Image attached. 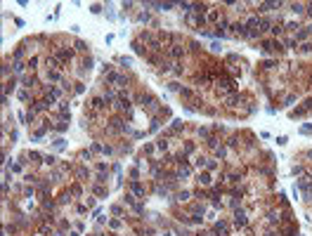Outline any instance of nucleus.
Returning <instances> with one entry per match:
<instances>
[{
    "instance_id": "nucleus-23",
    "label": "nucleus",
    "mask_w": 312,
    "mask_h": 236,
    "mask_svg": "<svg viewBox=\"0 0 312 236\" xmlns=\"http://www.w3.org/2000/svg\"><path fill=\"white\" fill-rule=\"evenodd\" d=\"M156 147H159V149H168V142H166V139H159V144H156Z\"/></svg>"
},
{
    "instance_id": "nucleus-8",
    "label": "nucleus",
    "mask_w": 312,
    "mask_h": 236,
    "mask_svg": "<svg viewBox=\"0 0 312 236\" xmlns=\"http://www.w3.org/2000/svg\"><path fill=\"white\" fill-rule=\"evenodd\" d=\"M199 184H211V175H199Z\"/></svg>"
},
{
    "instance_id": "nucleus-10",
    "label": "nucleus",
    "mask_w": 312,
    "mask_h": 236,
    "mask_svg": "<svg viewBox=\"0 0 312 236\" xmlns=\"http://www.w3.org/2000/svg\"><path fill=\"white\" fill-rule=\"evenodd\" d=\"M12 69H14V73H21V71H24L26 66H24L21 62H14V66H12Z\"/></svg>"
},
{
    "instance_id": "nucleus-37",
    "label": "nucleus",
    "mask_w": 312,
    "mask_h": 236,
    "mask_svg": "<svg viewBox=\"0 0 312 236\" xmlns=\"http://www.w3.org/2000/svg\"><path fill=\"white\" fill-rule=\"evenodd\" d=\"M211 50H213V52H220L222 47H220V43H213V45H211Z\"/></svg>"
},
{
    "instance_id": "nucleus-28",
    "label": "nucleus",
    "mask_w": 312,
    "mask_h": 236,
    "mask_svg": "<svg viewBox=\"0 0 312 236\" xmlns=\"http://www.w3.org/2000/svg\"><path fill=\"white\" fill-rule=\"evenodd\" d=\"M206 165H208V170H215V168H218V163H215V161H208Z\"/></svg>"
},
{
    "instance_id": "nucleus-13",
    "label": "nucleus",
    "mask_w": 312,
    "mask_h": 236,
    "mask_svg": "<svg viewBox=\"0 0 312 236\" xmlns=\"http://www.w3.org/2000/svg\"><path fill=\"white\" fill-rule=\"evenodd\" d=\"M175 7V3H161V12H166V10H173Z\"/></svg>"
},
{
    "instance_id": "nucleus-21",
    "label": "nucleus",
    "mask_w": 312,
    "mask_h": 236,
    "mask_svg": "<svg viewBox=\"0 0 312 236\" xmlns=\"http://www.w3.org/2000/svg\"><path fill=\"white\" fill-rule=\"evenodd\" d=\"M114 99H116L114 92H107V95H104V102H114Z\"/></svg>"
},
{
    "instance_id": "nucleus-25",
    "label": "nucleus",
    "mask_w": 312,
    "mask_h": 236,
    "mask_svg": "<svg viewBox=\"0 0 312 236\" xmlns=\"http://www.w3.org/2000/svg\"><path fill=\"white\" fill-rule=\"evenodd\" d=\"M270 31H272V33H274V35H279V33H281V31H284V28H281V26H272V28H270Z\"/></svg>"
},
{
    "instance_id": "nucleus-2",
    "label": "nucleus",
    "mask_w": 312,
    "mask_h": 236,
    "mask_svg": "<svg viewBox=\"0 0 312 236\" xmlns=\"http://www.w3.org/2000/svg\"><path fill=\"white\" fill-rule=\"evenodd\" d=\"M234 224H236V227H246V215H244V210H236V212H234Z\"/></svg>"
},
{
    "instance_id": "nucleus-19",
    "label": "nucleus",
    "mask_w": 312,
    "mask_h": 236,
    "mask_svg": "<svg viewBox=\"0 0 312 236\" xmlns=\"http://www.w3.org/2000/svg\"><path fill=\"white\" fill-rule=\"evenodd\" d=\"M180 7H182L184 12H192V7H194V5H189V3H180Z\"/></svg>"
},
{
    "instance_id": "nucleus-6",
    "label": "nucleus",
    "mask_w": 312,
    "mask_h": 236,
    "mask_svg": "<svg viewBox=\"0 0 312 236\" xmlns=\"http://www.w3.org/2000/svg\"><path fill=\"white\" fill-rule=\"evenodd\" d=\"M17 87V78H12V80H7V85H5V97H7V92H12V90Z\"/></svg>"
},
{
    "instance_id": "nucleus-35",
    "label": "nucleus",
    "mask_w": 312,
    "mask_h": 236,
    "mask_svg": "<svg viewBox=\"0 0 312 236\" xmlns=\"http://www.w3.org/2000/svg\"><path fill=\"white\" fill-rule=\"evenodd\" d=\"M83 66H85V69H92V59L88 57V59H85V62H83Z\"/></svg>"
},
{
    "instance_id": "nucleus-18",
    "label": "nucleus",
    "mask_w": 312,
    "mask_h": 236,
    "mask_svg": "<svg viewBox=\"0 0 312 236\" xmlns=\"http://www.w3.org/2000/svg\"><path fill=\"white\" fill-rule=\"evenodd\" d=\"M28 158H33V161H40V158H43V156H40V154H38V151H31V154H28Z\"/></svg>"
},
{
    "instance_id": "nucleus-3",
    "label": "nucleus",
    "mask_w": 312,
    "mask_h": 236,
    "mask_svg": "<svg viewBox=\"0 0 312 236\" xmlns=\"http://www.w3.org/2000/svg\"><path fill=\"white\" fill-rule=\"evenodd\" d=\"M170 54H173L175 59H180L182 54H184V47H182V45H173V47H170Z\"/></svg>"
},
{
    "instance_id": "nucleus-16",
    "label": "nucleus",
    "mask_w": 312,
    "mask_h": 236,
    "mask_svg": "<svg viewBox=\"0 0 312 236\" xmlns=\"http://www.w3.org/2000/svg\"><path fill=\"white\" fill-rule=\"evenodd\" d=\"M47 78H50V80H59V73H57V71H50Z\"/></svg>"
},
{
    "instance_id": "nucleus-26",
    "label": "nucleus",
    "mask_w": 312,
    "mask_h": 236,
    "mask_svg": "<svg viewBox=\"0 0 312 236\" xmlns=\"http://www.w3.org/2000/svg\"><path fill=\"white\" fill-rule=\"evenodd\" d=\"M19 99H21V102H26V99H28V92H26V90H21V92H19Z\"/></svg>"
},
{
    "instance_id": "nucleus-30",
    "label": "nucleus",
    "mask_w": 312,
    "mask_h": 236,
    "mask_svg": "<svg viewBox=\"0 0 312 236\" xmlns=\"http://www.w3.org/2000/svg\"><path fill=\"white\" fill-rule=\"evenodd\" d=\"M236 99H239V97H236V95H232V97L227 99V104H229V106H234V104H236Z\"/></svg>"
},
{
    "instance_id": "nucleus-20",
    "label": "nucleus",
    "mask_w": 312,
    "mask_h": 236,
    "mask_svg": "<svg viewBox=\"0 0 312 236\" xmlns=\"http://www.w3.org/2000/svg\"><path fill=\"white\" fill-rule=\"evenodd\" d=\"M121 64H123V66H130L132 59H130V57H121Z\"/></svg>"
},
{
    "instance_id": "nucleus-36",
    "label": "nucleus",
    "mask_w": 312,
    "mask_h": 236,
    "mask_svg": "<svg viewBox=\"0 0 312 236\" xmlns=\"http://www.w3.org/2000/svg\"><path fill=\"white\" fill-rule=\"evenodd\" d=\"M111 212H114V215H121L123 210H121V206H114V208H111Z\"/></svg>"
},
{
    "instance_id": "nucleus-24",
    "label": "nucleus",
    "mask_w": 312,
    "mask_h": 236,
    "mask_svg": "<svg viewBox=\"0 0 312 236\" xmlns=\"http://www.w3.org/2000/svg\"><path fill=\"white\" fill-rule=\"evenodd\" d=\"M43 163H47V165H52V163H55V156H45V158H43Z\"/></svg>"
},
{
    "instance_id": "nucleus-11",
    "label": "nucleus",
    "mask_w": 312,
    "mask_h": 236,
    "mask_svg": "<svg viewBox=\"0 0 312 236\" xmlns=\"http://www.w3.org/2000/svg\"><path fill=\"white\" fill-rule=\"evenodd\" d=\"M291 10L296 12V14H300V12H303V5H300V3H293V5H291Z\"/></svg>"
},
{
    "instance_id": "nucleus-29",
    "label": "nucleus",
    "mask_w": 312,
    "mask_h": 236,
    "mask_svg": "<svg viewBox=\"0 0 312 236\" xmlns=\"http://www.w3.org/2000/svg\"><path fill=\"white\" fill-rule=\"evenodd\" d=\"M90 12H92V14H99V12H102V7H99V5H92V7H90Z\"/></svg>"
},
{
    "instance_id": "nucleus-14",
    "label": "nucleus",
    "mask_w": 312,
    "mask_h": 236,
    "mask_svg": "<svg viewBox=\"0 0 312 236\" xmlns=\"http://www.w3.org/2000/svg\"><path fill=\"white\" fill-rule=\"evenodd\" d=\"M64 147H66V142H64V139H57V142H55V149H57V151H59V149H64Z\"/></svg>"
},
{
    "instance_id": "nucleus-17",
    "label": "nucleus",
    "mask_w": 312,
    "mask_h": 236,
    "mask_svg": "<svg viewBox=\"0 0 312 236\" xmlns=\"http://www.w3.org/2000/svg\"><path fill=\"white\" fill-rule=\"evenodd\" d=\"M26 120H28V123L36 120V111H28V114H26Z\"/></svg>"
},
{
    "instance_id": "nucleus-9",
    "label": "nucleus",
    "mask_w": 312,
    "mask_h": 236,
    "mask_svg": "<svg viewBox=\"0 0 312 236\" xmlns=\"http://www.w3.org/2000/svg\"><path fill=\"white\" fill-rule=\"evenodd\" d=\"M132 50H135L137 54H144V47L140 45V40H135V43H132Z\"/></svg>"
},
{
    "instance_id": "nucleus-27",
    "label": "nucleus",
    "mask_w": 312,
    "mask_h": 236,
    "mask_svg": "<svg viewBox=\"0 0 312 236\" xmlns=\"http://www.w3.org/2000/svg\"><path fill=\"white\" fill-rule=\"evenodd\" d=\"M95 194H97V196H107V191H104L102 187H95Z\"/></svg>"
},
{
    "instance_id": "nucleus-12",
    "label": "nucleus",
    "mask_w": 312,
    "mask_h": 236,
    "mask_svg": "<svg viewBox=\"0 0 312 236\" xmlns=\"http://www.w3.org/2000/svg\"><path fill=\"white\" fill-rule=\"evenodd\" d=\"M187 198H189V191H184V189H182V191L177 194V201H187Z\"/></svg>"
},
{
    "instance_id": "nucleus-32",
    "label": "nucleus",
    "mask_w": 312,
    "mask_h": 236,
    "mask_svg": "<svg viewBox=\"0 0 312 236\" xmlns=\"http://www.w3.org/2000/svg\"><path fill=\"white\" fill-rule=\"evenodd\" d=\"M137 19H140V21H149V14H147V12H142L140 17H137Z\"/></svg>"
},
{
    "instance_id": "nucleus-31",
    "label": "nucleus",
    "mask_w": 312,
    "mask_h": 236,
    "mask_svg": "<svg viewBox=\"0 0 312 236\" xmlns=\"http://www.w3.org/2000/svg\"><path fill=\"white\" fill-rule=\"evenodd\" d=\"M270 222H279V215H277V212H270Z\"/></svg>"
},
{
    "instance_id": "nucleus-15",
    "label": "nucleus",
    "mask_w": 312,
    "mask_h": 236,
    "mask_svg": "<svg viewBox=\"0 0 312 236\" xmlns=\"http://www.w3.org/2000/svg\"><path fill=\"white\" fill-rule=\"evenodd\" d=\"M182 128V120H173V132H177Z\"/></svg>"
},
{
    "instance_id": "nucleus-5",
    "label": "nucleus",
    "mask_w": 312,
    "mask_h": 236,
    "mask_svg": "<svg viewBox=\"0 0 312 236\" xmlns=\"http://www.w3.org/2000/svg\"><path fill=\"white\" fill-rule=\"evenodd\" d=\"M130 187H132V191H135L137 196H144V187H142V184H137V182H132Z\"/></svg>"
},
{
    "instance_id": "nucleus-1",
    "label": "nucleus",
    "mask_w": 312,
    "mask_h": 236,
    "mask_svg": "<svg viewBox=\"0 0 312 236\" xmlns=\"http://www.w3.org/2000/svg\"><path fill=\"white\" fill-rule=\"evenodd\" d=\"M298 187L305 191V198L310 201V196H312V179H310V175H307V177H303V179H298Z\"/></svg>"
},
{
    "instance_id": "nucleus-4",
    "label": "nucleus",
    "mask_w": 312,
    "mask_h": 236,
    "mask_svg": "<svg viewBox=\"0 0 312 236\" xmlns=\"http://www.w3.org/2000/svg\"><path fill=\"white\" fill-rule=\"evenodd\" d=\"M215 234L227 236V222H218V224H215Z\"/></svg>"
},
{
    "instance_id": "nucleus-34",
    "label": "nucleus",
    "mask_w": 312,
    "mask_h": 236,
    "mask_svg": "<svg viewBox=\"0 0 312 236\" xmlns=\"http://www.w3.org/2000/svg\"><path fill=\"white\" fill-rule=\"evenodd\" d=\"M36 64H38V59H36V57H31V59H28V64H26V66H31V69H33V66H36Z\"/></svg>"
},
{
    "instance_id": "nucleus-33",
    "label": "nucleus",
    "mask_w": 312,
    "mask_h": 236,
    "mask_svg": "<svg viewBox=\"0 0 312 236\" xmlns=\"http://www.w3.org/2000/svg\"><path fill=\"white\" fill-rule=\"evenodd\" d=\"M286 142H288L286 137H277V144H279V147H284V144H286Z\"/></svg>"
},
{
    "instance_id": "nucleus-22",
    "label": "nucleus",
    "mask_w": 312,
    "mask_h": 236,
    "mask_svg": "<svg viewBox=\"0 0 312 236\" xmlns=\"http://www.w3.org/2000/svg\"><path fill=\"white\" fill-rule=\"evenodd\" d=\"M76 47H78L80 52H85V50H88V47H85V43H83V40H76Z\"/></svg>"
},
{
    "instance_id": "nucleus-7",
    "label": "nucleus",
    "mask_w": 312,
    "mask_h": 236,
    "mask_svg": "<svg viewBox=\"0 0 312 236\" xmlns=\"http://www.w3.org/2000/svg\"><path fill=\"white\" fill-rule=\"evenodd\" d=\"M104 106V97H95L92 99V109H102Z\"/></svg>"
}]
</instances>
